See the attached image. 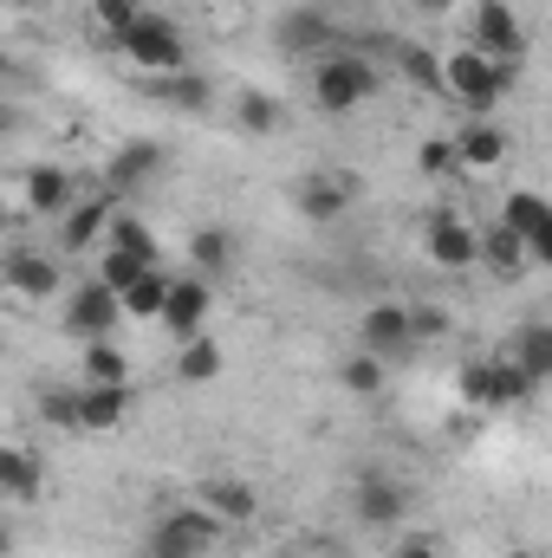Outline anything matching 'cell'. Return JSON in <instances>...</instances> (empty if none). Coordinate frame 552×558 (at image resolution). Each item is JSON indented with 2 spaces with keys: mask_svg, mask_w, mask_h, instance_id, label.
<instances>
[{
  "mask_svg": "<svg viewBox=\"0 0 552 558\" xmlns=\"http://www.w3.org/2000/svg\"><path fill=\"white\" fill-rule=\"evenodd\" d=\"M377 85H384V72H377L358 46H338V52L312 59V98H319V111H332V118H345V111L371 105V98H377Z\"/></svg>",
  "mask_w": 552,
  "mask_h": 558,
  "instance_id": "obj_1",
  "label": "cell"
},
{
  "mask_svg": "<svg viewBox=\"0 0 552 558\" xmlns=\"http://www.w3.org/2000/svg\"><path fill=\"white\" fill-rule=\"evenodd\" d=\"M514 78H520V65H494V59H481L475 46H461V52L442 59V92H448L455 105H468L475 118H488V111L514 92Z\"/></svg>",
  "mask_w": 552,
  "mask_h": 558,
  "instance_id": "obj_2",
  "label": "cell"
},
{
  "mask_svg": "<svg viewBox=\"0 0 552 558\" xmlns=\"http://www.w3.org/2000/svg\"><path fill=\"white\" fill-rule=\"evenodd\" d=\"M118 46H124V59L137 65V72H182L189 65V39L176 33V20H163V13H137L124 33H118Z\"/></svg>",
  "mask_w": 552,
  "mask_h": 558,
  "instance_id": "obj_3",
  "label": "cell"
},
{
  "mask_svg": "<svg viewBox=\"0 0 552 558\" xmlns=\"http://www.w3.org/2000/svg\"><path fill=\"white\" fill-rule=\"evenodd\" d=\"M540 384L514 364V357H488V364H468L461 371V397L475 403V410H514V403H527Z\"/></svg>",
  "mask_w": 552,
  "mask_h": 558,
  "instance_id": "obj_4",
  "label": "cell"
},
{
  "mask_svg": "<svg viewBox=\"0 0 552 558\" xmlns=\"http://www.w3.org/2000/svg\"><path fill=\"white\" fill-rule=\"evenodd\" d=\"M215 533H221L215 513H202V507H176V513L156 520V533H149V558H202L208 546H215Z\"/></svg>",
  "mask_w": 552,
  "mask_h": 558,
  "instance_id": "obj_5",
  "label": "cell"
},
{
  "mask_svg": "<svg viewBox=\"0 0 552 558\" xmlns=\"http://www.w3.org/2000/svg\"><path fill=\"white\" fill-rule=\"evenodd\" d=\"M501 228L527 247V260H533V267H547V260H552V202H547V195L514 189V195L501 202Z\"/></svg>",
  "mask_w": 552,
  "mask_h": 558,
  "instance_id": "obj_6",
  "label": "cell"
},
{
  "mask_svg": "<svg viewBox=\"0 0 552 558\" xmlns=\"http://www.w3.org/2000/svg\"><path fill=\"white\" fill-rule=\"evenodd\" d=\"M475 52L494 59V65H520V59H527L520 13H514L507 0H481V7H475Z\"/></svg>",
  "mask_w": 552,
  "mask_h": 558,
  "instance_id": "obj_7",
  "label": "cell"
},
{
  "mask_svg": "<svg viewBox=\"0 0 552 558\" xmlns=\"http://www.w3.org/2000/svg\"><path fill=\"white\" fill-rule=\"evenodd\" d=\"M358 189H364V182H358L351 169H319V175L299 182V215L319 221V228H325V221H345V208L358 202Z\"/></svg>",
  "mask_w": 552,
  "mask_h": 558,
  "instance_id": "obj_8",
  "label": "cell"
},
{
  "mask_svg": "<svg viewBox=\"0 0 552 558\" xmlns=\"http://www.w3.org/2000/svg\"><path fill=\"white\" fill-rule=\"evenodd\" d=\"M279 46H286V52L325 59V52H338V46H351V39H345V26H338L325 7H292V13L279 20Z\"/></svg>",
  "mask_w": 552,
  "mask_h": 558,
  "instance_id": "obj_9",
  "label": "cell"
},
{
  "mask_svg": "<svg viewBox=\"0 0 552 558\" xmlns=\"http://www.w3.org/2000/svg\"><path fill=\"white\" fill-rule=\"evenodd\" d=\"M118 318H124V305H118V292H111L105 279H85V286L72 292V305H65V325H72L85 344H92V338H111Z\"/></svg>",
  "mask_w": 552,
  "mask_h": 558,
  "instance_id": "obj_10",
  "label": "cell"
},
{
  "mask_svg": "<svg viewBox=\"0 0 552 558\" xmlns=\"http://www.w3.org/2000/svg\"><path fill=\"white\" fill-rule=\"evenodd\" d=\"M208 305H215V292H208V279L189 274V279H169V292H163V325L176 331V338H195L202 331V318H208Z\"/></svg>",
  "mask_w": 552,
  "mask_h": 558,
  "instance_id": "obj_11",
  "label": "cell"
},
{
  "mask_svg": "<svg viewBox=\"0 0 552 558\" xmlns=\"http://www.w3.org/2000/svg\"><path fill=\"white\" fill-rule=\"evenodd\" d=\"M79 202V175L59 162H33L26 169V215H65Z\"/></svg>",
  "mask_w": 552,
  "mask_h": 558,
  "instance_id": "obj_12",
  "label": "cell"
},
{
  "mask_svg": "<svg viewBox=\"0 0 552 558\" xmlns=\"http://www.w3.org/2000/svg\"><path fill=\"white\" fill-rule=\"evenodd\" d=\"M358 338H364V351L371 357H404L410 351V305H371L364 312V325H358Z\"/></svg>",
  "mask_w": 552,
  "mask_h": 558,
  "instance_id": "obj_13",
  "label": "cell"
},
{
  "mask_svg": "<svg viewBox=\"0 0 552 558\" xmlns=\"http://www.w3.org/2000/svg\"><path fill=\"white\" fill-rule=\"evenodd\" d=\"M131 416V384H79V435H105Z\"/></svg>",
  "mask_w": 552,
  "mask_h": 558,
  "instance_id": "obj_14",
  "label": "cell"
},
{
  "mask_svg": "<svg viewBox=\"0 0 552 558\" xmlns=\"http://www.w3.org/2000/svg\"><path fill=\"white\" fill-rule=\"evenodd\" d=\"M404 513H410V494H404L391 474H364V481H358V520H364V526H397Z\"/></svg>",
  "mask_w": 552,
  "mask_h": 558,
  "instance_id": "obj_15",
  "label": "cell"
},
{
  "mask_svg": "<svg viewBox=\"0 0 552 558\" xmlns=\"http://www.w3.org/2000/svg\"><path fill=\"white\" fill-rule=\"evenodd\" d=\"M163 162H169V156H163V143L137 137V143H124V149H118V156L105 162V182H111V189L124 195V189H137V182H149V175H156Z\"/></svg>",
  "mask_w": 552,
  "mask_h": 558,
  "instance_id": "obj_16",
  "label": "cell"
},
{
  "mask_svg": "<svg viewBox=\"0 0 552 558\" xmlns=\"http://www.w3.org/2000/svg\"><path fill=\"white\" fill-rule=\"evenodd\" d=\"M65 228H59V247L65 254H85L98 234H105V221H111V195H92V202H72L65 215H59Z\"/></svg>",
  "mask_w": 552,
  "mask_h": 558,
  "instance_id": "obj_17",
  "label": "cell"
},
{
  "mask_svg": "<svg viewBox=\"0 0 552 558\" xmlns=\"http://www.w3.org/2000/svg\"><path fill=\"white\" fill-rule=\"evenodd\" d=\"M254 507H261V500H254L248 481H228V474H221V481H202V513H215L221 526H248Z\"/></svg>",
  "mask_w": 552,
  "mask_h": 558,
  "instance_id": "obj_18",
  "label": "cell"
},
{
  "mask_svg": "<svg viewBox=\"0 0 552 558\" xmlns=\"http://www.w3.org/2000/svg\"><path fill=\"white\" fill-rule=\"evenodd\" d=\"M501 156H507V131L501 124H488V118L461 124V137H455V162L461 169H501Z\"/></svg>",
  "mask_w": 552,
  "mask_h": 558,
  "instance_id": "obj_19",
  "label": "cell"
},
{
  "mask_svg": "<svg viewBox=\"0 0 552 558\" xmlns=\"http://www.w3.org/2000/svg\"><path fill=\"white\" fill-rule=\"evenodd\" d=\"M429 254H435V267H475V228L455 221V215H435L429 221Z\"/></svg>",
  "mask_w": 552,
  "mask_h": 558,
  "instance_id": "obj_20",
  "label": "cell"
},
{
  "mask_svg": "<svg viewBox=\"0 0 552 558\" xmlns=\"http://www.w3.org/2000/svg\"><path fill=\"white\" fill-rule=\"evenodd\" d=\"M39 481H46L39 454H26V448H7V441H0V500H39Z\"/></svg>",
  "mask_w": 552,
  "mask_h": 558,
  "instance_id": "obj_21",
  "label": "cell"
},
{
  "mask_svg": "<svg viewBox=\"0 0 552 558\" xmlns=\"http://www.w3.org/2000/svg\"><path fill=\"white\" fill-rule=\"evenodd\" d=\"M0 279H7L20 299H52V292H59V267H52L46 254H13V260L0 267Z\"/></svg>",
  "mask_w": 552,
  "mask_h": 558,
  "instance_id": "obj_22",
  "label": "cell"
},
{
  "mask_svg": "<svg viewBox=\"0 0 552 558\" xmlns=\"http://www.w3.org/2000/svg\"><path fill=\"white\" fill-rule=\"evenodd\" d=\"M475 260H488V267H494L501 279H514V274H527V267H533V260H527V247H520V241H514L501 221L475 234Z\"/></svg>",
  "mask_w": 552,
  "mask_h": 558,
  "instance_id": "obj_23",
  "label": "cell"
},
{
  "mask_svg": "<svg viewBox=\"0 0 552 558\" xmlns=\"http://www.w3.org/2000/svg\"><path fill=\"white\" fill-rule=\"evenodd\" d=\"M189 267H195L202 279L228 274V267H235V241H228V228H195V234H189Z\"/></svg>",
  "mask_w": 552,
  "mask_h": 558,
  "instance_id": "obj_24",
  "label": "cell"
},
{
  "mask_svg": "<svg viewBox=\"0 0 552 558\" xmlns=\"http://www.w3.org/2000/svg\"><path fill=\"white\" fill-rule=\"evenodd\" d=\"M156 98H169L176 111H208V105H215V85H208L202 72H163V78H156Z\"/></svg>",
  "mask_w": 552,
  "mask_h": 558,
  "instance_id": "obj_25",
  "label": "cell"
},
{
  "mask_svg": "<svg viewBox=\"0 0 552 558\" xmlns=\"http://www.w3.org/2000/svg\"><path fill=\"white\" fill-rule=\"evenodd\" d=\"M163 292H169V274L149 267V274H137L118 292V305H124V318H156V312H163Z\"/></svg>",
  "mask_w": 552,
  "mask_h": 558,
  "instance_id": "obj_26",
  "label": "cell"
},
{
  "mask_svg": "<svg viewBox=\"0 0 552 558\" xmlns=\"http://www.w3.org/2000/svg\"><path fill=\"white\" fill-rule=\"evenodd\" d=\"M176 377H182V384H215V377H221V344H208L202 331H195V338H182Z\"/></svg>",
  "mask_w": 552,
  "mask_h": 558,
  "instance_id": "obj_27",
  "label": "cell"
},
{
  "mask_svg": "<svg viewBox=\"0 0 552 558\" xmlns=\"http://www.w3.org/2000/svg\"><path fill=\"white\" fill-rule=\"evenodd\" d=\"M85 384H131V364L111 338H92L85 344Z\"/></svg>",
  "mask_w": 552,
  "mask_h": 558,
  "instance_id": "obj_28",
  "label": "cell"
},
{
  "mask_svg": "<svg viewBox=\"0 0 552 558\" xmlns=\"http://www.w3.org/2000/svg\"><path fill=\"white\" fill-rule=\"evenodd\" d=\"M397 72L410 78L416 92H442V59H435L429 46H410V39H404V46H397Z\"/></svg>",
  "mask_w": 552,
  "mask_h": 558,
  "instance_id": "obj_29",
  "label": "cell"
},
{
  "mask_svg": "<svg viewBox=\"0 0 552 558\" xmlns=\"http://www.w3.org/2000/svg\"><path fill=\"white\" fill-rule=\"evenodd\" d=\"M514 364H520L533 384H547L552 377V325H527V331H520V357H514Z\"/></svg>",
  "mask_w": 552,
  "mask_h": 558,
  "instance_id": "obj_30",
  "label": "cell"
},
{
  "mask_svg": "<svg viewBox=\"0 0 552 558\" xmlns=\"http://www.w3.org/2000/svg\"><path fill=\"white\" fill-rule=\"evenodd\" d=\"M105 228H111V247H118V254H137V260L156 267V241H149V228H143L137 215H118V208H111V221H105Z\"/></svg>",
  "mask_w": 552,
  "mask_h": 558,
  "instance_id": "obj_31",
  "label": "cell"
},
{
  "mask_svg": "<svg viewBox=\"0 0 552 558\" xmlns=\"http://www.w3.org/2000/svg\"><path fill=\"white\" fill-rule=\"evenodd\" d=\"M235 118H241V131H254V137H274L279 131V105L267 92H241V98H235Z\"/></svg>",
  "mask_w": 552,
  "mask_h": 558,
  "instance_id": "obj_32",
  "label": "cell"
},
{
  "mask_svg": "<svg viewBox=\"0 0 552 558\" xmlns=\"http://www.w3.org/2000/svg\"><path fill=\"white\" fill-rule=\"evenodd\" d=\"M338 377H345V390H351V397H377V390H384V357L358 351V357H345V371H338Z\"/></svg>",
  "mask_w": 552,
  "mask_h": 558,
  "instance_id": "obj_33",
  "label": "cell"
},
{
  "mask_svg": "<svg viewBox=\"0 0 552 558\" xmlns=\"http://www.w3.org/2000/svg\"><path fill=\"white\" fill-rule=\"evenodd\" d=\"M39 416L52 422V428H72V435H79V384L46 390V397H39Z\"/></svg>",
  "mask_w": 552,
  "mask_h": 558,
  "instance_id": "obj_34",
  "label": "cell"
},
{
  "mask_svg": "<svg viewBox=\"0 0 552 558\" xmlns=\"http://www.w3.org/2000/svg\"><path fill=\"white\" fill-rule=\"evenodd\" d=\"M137 274H149V260H137V254H118V247H105V267H98V279L111 286V292H124Z\"/></svg>",
  "mask_w": 552,
  "mask_h": 558,
  "instance_id": "obj_35",
  "label": "cell"
},
{
  "mask_svg": "<svg viewBox=\"0 0 552 558\" xmlns=\"http://www.w3.org/2000/svg\"><path fill=\"white\" fill-rule=\"evenodd\" d=\"M137 13H143L137 0H92V20H98V26H105L111 39H118V33H124V26L137 20Z\"/></svg>",
  "mask_w": 552,
  "mask_h": 558,
  "instance_id": "obj_36",
  "label": "cell"
},
{
  "mask_svg": "<svg viewBox=\"0 0 552 558\" xmlns=\"http://www.w3.org/2000/svg\"><path fill=\"white\" fill-rule=\"evenodd\" d=\"M416 338H448V312H435V305H410V344Z\"/></svg>",
  "mask_w": 552,
  "mask_h": 558,
  "instance_id": "obj_37",
  "label": "cell"
},
{
  "mask_svg": "<svg viewBox=\"0 0 552 558\" xmlns=\"http://www.w3.org/2000/svg\"><path fill=\"white\" fill-rule=\"evenodd\" d=\"M448 169H461V162H455V143H422V175H448Z\"/></svg>",
  "mask_w": 552,
  "mask_h": 558,
  "instance_id": "obj_38",
  "label": "cell"
},
{
  "mask_svg": "<svg viewBox=\"0 0 552 558\" xmlns=\"http://www.w3.org/2000/svg\"><path fill=\"white\" fill-rule=\"evenodd\" d=\"M391 558H435V539H429V533H410V539H397Z\"/></svg>",
  "mask_w": 552,
  "mask_h": 558,
  "instance_id": "obj_39",
  "label": "cell"
},
{
  "mask_svg": "<svg viewBox=\"0 0 552 558\" xmlns=\"http://www.w3.org/2000/svg\"><path fill=\"white\" fill-rule=\"evenodd\" d=\"M416 7H422V13H448L455 0H416Z\"/></svg>",
  "mask_w": 552,
  "mask_h": 558,
  "instance_id": "obj_40",
  "label": "cell"
},
{
  "mask_svg": "<svg viewBox=\"0 0 552 558\" xmlns=\"http://www.w3.org/2000/svg\"><path fill=\"white\" fill-rule=\"evenodd\" d=\"M13 553V533H7V526H0V558Z\"/></svg>",
  "mask_w": 552,
  "mask_h": 558,
  "instance_id": "obj_41",
  "label": "cell"
},
{
  "mask_svg": "<svg viewBox=\"0 0 552 558\" xmlns=\"http://www.w3.org/2000/svg\"><path fill=\"white\" fill-rule=\"evenodd\" d=\"M338 7H345V13H358V7H371V0H338Z\"/></svg>",
  "mask_w": 552,
  "mask_h": 558,
  "instance_id": "obj_42",
  "label": "cell"
},
{
  "mask_svg": "<svg viewBox=\"0 0 552 558\" xmlns=\"http://www.w3.org/2000/svg\"><path fill=\"white\" fill-rule=\"evenodd\" d=\"M0 234H7V189H0Z\"/></svg>",
  "mask_w": 552,
  "mask_h": 558,
  "instance_id": "obj_43",
  "label": "cell"
},
{
  "mask_svg": "<svg viewBox=\"0 0 552 558\" xmlns=\"http://www.w3.org/2000/svg\"><path fill=\"white\" fill-rule=\"evenodd\" d=\"M143 558H149V553H143Z\"/></svg>",
  "mask_w": 552,
  "mask_h": 558,
  "instance_id": "obj_44",
  "label": "cell"
}]
</instances>
